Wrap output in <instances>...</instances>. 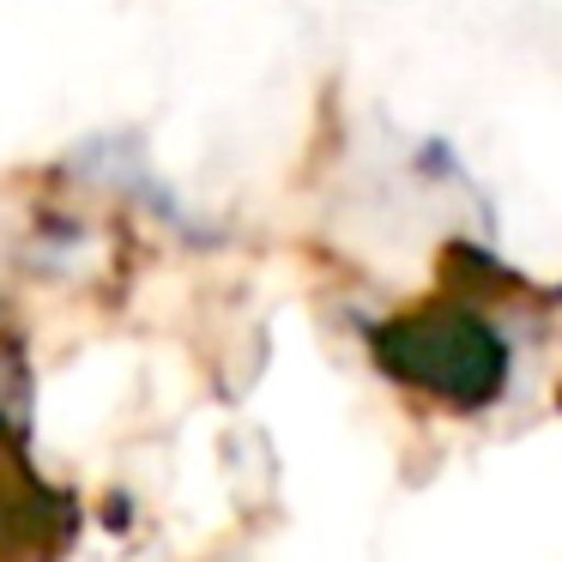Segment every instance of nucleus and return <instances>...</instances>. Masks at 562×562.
Listing matches in <instances>:
<instances>
[{"instance_id":"f257e3e1","label":"nucleus","mask_w":562,"mask_h":562,"mask_svg":"<svg viewBox=\"0 0 562 562\" xmlns=\"http://www.w3.org/2000/svg\"><path fill=\"white\" fill-rule=\"evenodd\" d=\"M375 369L400 387L429 393L448 412H484L508 393V339L472 308H412L375 327Z\"/></svg>"}]
</instances>
